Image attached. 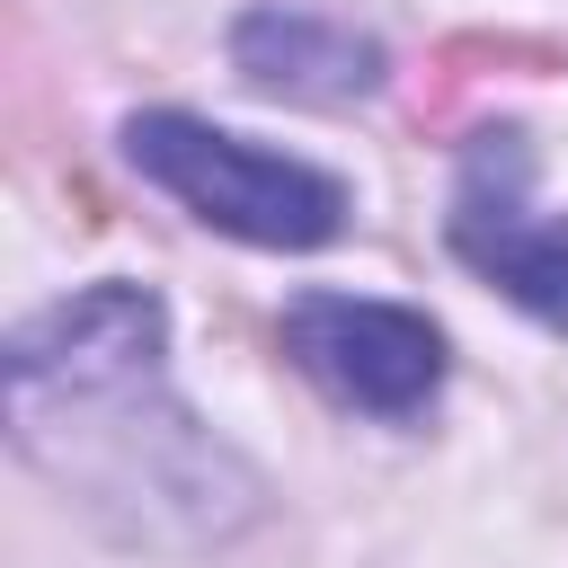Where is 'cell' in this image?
Instances as JSON below:
<instances>
[{
  "instance_id": "obj_5",
  "label": "cell",
  "mask_w": 568,
  "mask_h": 568,
  "mask_svg": "<svg viewBox=\"0 0 568 568\" xmlns=\"http://www.w3.org/2000/svg\"><path fill=\"white\" fill-rule=\"evenodd\" d=\"M231 62L275 89V98H311V106H337V98H364L382 80V44L355 36V27H328V18H302V9H248L231 27Z\"/></svg>"
},
{
  "instance_id": "obj_2",
  "label": "cell",
  "mask_w": 568,
  "mask_h": 568,
  "mask_svg": "<svg viewBox=\"0 0 568 568\" xmlns=\"http://www.w3.org/2000/svg\"><path fill=\"white\" fill-rule=\"evenodd\" d=\"M124 160L178 195L204 231H231V240H257V248H320L346 231V186L311 160H284L266 142H240L204 115H178V106H151L124 124Z\"/></svg>"
},
{
  "instance_id": "obj_3",
  "label": "cell",
  "mask_w": 568,
  "mask_h": 568,
  "mask_svg": "<svg viewBox=\"0 0 568 568\" xmlns=\"http://www.w3.org/2000/svg\"><path fill=\"white\" fill-rule=\"evenodd\" d=\"M284 355L320 390H337L346 408H373V417H417L444 390V328L408 302L293 293L284 302Z\"/></svg>"
},
{
  "instance_id": "obj_4",
  "label": "cell",
  "mask_w": 568,
  "mask_h": 568,
  "mask_svg": "<svg viewBox=\"0 0 568 568\" xmlns=\"http://www.w3.org/2000/svg\"><path fill=\"white\" fill-rule=\"evenodd\" d=\"M453 257L479 266L506 302L568 337V222L532 204V151L515 124L479 133L453 178Z\"/></svg>"
},
{
  "instance_id": "obj_1",
  "label": "cell",
  "mask_w": 568,
  "mask_h": 568,
  "mask_svg": "<svg viewBox=\"0 0 568 568\" xmlns=\"http://www.w3.org/2000/svg\"><path fill=\"white\" fill-rule=\"evenodd\" d=\"M9 435L124 541H222L257 497L240 453L213 444L169 390L160 293L124 275L36 311L9 337Z\"/></svg>"
}]
</instances>
